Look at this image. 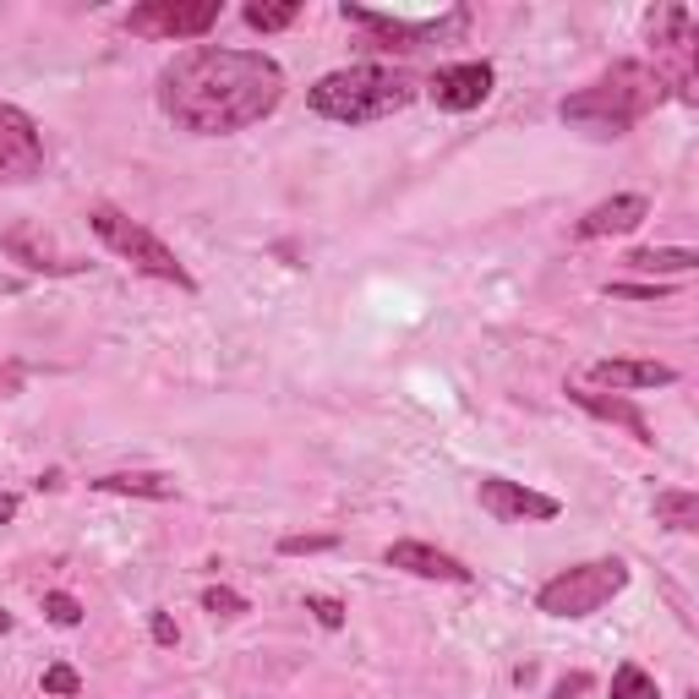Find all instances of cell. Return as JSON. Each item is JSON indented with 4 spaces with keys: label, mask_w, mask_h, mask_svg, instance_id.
<instances>
[{
    "label": "cell",
    "mask_w": 699,
    "mask_h": 699,
    "mask_svg": "<svg viewBox=\"0 0 699 699\" xmlns=\"http://www.w3.org/2000/svg\"><path fill=\"white\" fill-rule=\"evenodd\" d=\"M606 295H617V301H666V284L661 279H650V284H606Z\"/></svg>",
    "instance_id": "cell-26"
},
{
    "label": "cell",
    "mask_w": 699,
    "mask_h": 699,
    "mask_svg": "<svg viewBox=\"0 0 699 699\" xmlns=\"http://www.w3.org/2000/svg\"><path fill=\"white\" fill-rule=\"evenodd\" d=\"M7 519H17V498H12V492H0V525H7Z\"/></svg>",
    "instance_id": "cell-30"
},
{
    "label": "cell",
    "mask_w": 699,
    "mask_h": 699,
    "mask_svg": "<svg viewBox=\"0 0 699 699\" xmlns=\"http://www.w3.org/2000/svg\"><path fill=\"white\" fill-rule=\"evenodd\" d=\"M568 400H574L579 410L601 416V421H617L634 443H655V438H650V421H645V416H639V405H628L623 394H596V389H579V383H574V389H568Z\"/></svg>",
    "instance_id": "cell-14"
},
{
    "label": "cell",
    "mask_w": 699,
    "mask_h": 699,
    "mask_svg": "<svg viewBox=\"0 0 699 699\" xmlns=\"http://www.w3.org/2000/svg\"><path fill=\"white\" fill-rule=\"evenodd\" d=\"M148 634H154V645H175V639H181V634H175V617H170V612H154Z\"/></svg>",
    "instance_id": "cell-28"
},
{
    "label": "cell",
    "mask_w": 699,
    "mask_h": 699,
    "mask_svg": "<svg viewBox=\"0 0 699 699\" xmlns=\"http://www.w3.org/2000/svg\"><path fill=\"white\" fill-rule=\"evenodd\" d=\"M203 612H213V617H241V612H246V596H235V590H224V585H208V590H203Z\"/></svg>",
    "instance_id": "cell-22"
},
{
    "label": "cell",
    "mask_w": 699,
    "mask_h": 699,
    "mask_svg": "<svg viewBox=\"0 0 699 699\" xmlns=\"http://www.w3.org/2000/svg\"><path fill=\"white\" fill-rule=\"evenodd\" d=\"M661 94L666 88L645 61H617L612 72H601L596 83H585L579 94L563 99V121L590 137H623L661 105Z\"/></svg>",
    "instance_id": "cell-2"
},
{
    "label": "cell",
    "mask_w": 699,
    "mask_h": 699,
    "mask_svg": "<svg viewBox=\"0 0 699 699\" xmlns=\"http://www.w3.org/2000/svg\"><path fill=\"white\" fill-rule=\"evenodd\" d=\"M284 99V66L262 50L197 45L159 72V110L197 137H230L268 121Z\"/></svg>",
    "instance_id": "cell-1"
},
{
    "label": "cell",
    "mask_w": 699,
    "mask_h": 699,
    "mask_svg": "<svg viewBox=\"0 0 699 699\" xmlns=\"http://www.w3.org/2000/svg\"><path fill=\"white\" fill-rule=\"evenodd\" d=\"M487 94H492V66H487V61H459V66H443V72L432 77L438 110H454V115L481 110Z\"/></svg>",
    "instance_id": "cell-10"
},
{
    "label": "cell",
    "mask_w": 699,
    "mask_h": 699,
    "mask_svg": "<svg viewBox=\"0 0 699 699\" xmlns=\"http://www.w3.org/2000/svg\"><path fill=\"white\" fill-rule=\"evenodd\" d=\"M655 519L666 530H699V498L672 487V492H655Z\"/></svg>",
    "instance_id": "cell-18"
},
{
    "label": "cell",
    "mask_w": 699,
    "mask_h": 699,
    "mask_svg": "<svg viewBox=\"0 0 699 699\" xmlns=\"http://www.w3.org/2000/svg\"><path fill=\"white\" fill-rule=\"evenodd\" d=\"M623 262L639 268V273H650V279H661V273H688L699 262V252H688V246H639Z\"/></svg>",
    "instance_id": "cell-17"
},
{
    "label": "cell",
    "mask_w": 699,
    "mask_h": 699,
    "mask_svg": "<svg viewBox=\"0 0 699 699\" xmlns=\"http://www.w3.org/2000/svg\"><path fill=\"white\" fill-rule=\"evenodd\" d=\"M301 17V0H279V7H262V0H252L246 7V28H257V34H279V28H290Z\"/></svg>",
    "instance_id": "cell-20"
},
{
    "label": "cell",
    "mask_w": 699,
    "mask_h": 699,
    "mask_svg": "<svg viewBox=\"0 0 699 699\" xmlns=\"http://www.w3.org/2000/svg\"><path fill=\"white\" fill-rule=\"evenodd\" d=\"M306 612H311L322 628H344V601H333V596H306Z\"/></svg>",
    "instance_id": "cell-25"
},
{
    "label": "cell",
    "mask_w": 699,
    "mask_h": 699,
    "mask_svg": "<svg viewBox=\"0 0 699 699\" xmlns=\"http://www.w3.org/2000/svg\"><path fill=\"white\" fill-rule=\"evenodd\" d=\"M0 246H7V257L23 262L28 273H83V268H88L83 257H61V252L50 246V235H39L34 224L7 230V241H0Z\"/></svg>",
    "instance_id": "cell-11"
},
{
    "label": "cell",
    "mask_w": 699,
    "mask_h": 699,
    "mask_svg": "<svg viewBox=\"0 0 699 699\" xmlns=\"http://www.w3.org/2000/svg\"><path fill=\"white\" fill-rule=\"evenodd\" d=\"M481 508L503 525H519V519H557V498L547 492H530L519 481H503V476H487L481 481Z\"/></svg>",
    "instance_id": "cell-9"
},
{
    "label": "cell",
    "mask_w": 699,
    "mask_h": 699,
    "mask_svg": "<svg viewBox=\"0 0 699 699\" xmlns=\"http://www.w3.org/2000/svg\"><path fill=\"white\" fill-rule=\"evenodd\" d=\"M590 688V672H568V677H557V688H552V699H579Z\"/></svg>",
    "instance_id": "cell-27"
},
{
    "label": "cell",
    "mask_w": 699,
    "mask_h": 699,
    "mask_svg": "<svg viewBox=\"0 0 699 699\" xmlns=\"http://www.w3.org/2000/svg\"><path fill=\"white\" fill-rule=\"evenodd\" d=\"M333 547H339L333 536H284V541H279V552H284V557H306V552H333Z\"/></svg>",
    "instance_id": "cell-24"
},
{
    "label": "cell",
    "mask_w": 699,
    "mask_h": 699,
    "mask_svg": "<svg viewBox=\"0 0 699 699\" xmlns=\"http://www.w3.org/2000/svg\"><path fill=\"white\" fill-rule=\"evenodd\" d=\"M94 487L99 492H115V498H154V503H170L175 498V481L170 476H154V470H115V476H99Z\"/></svg>",
    "instance_id": "cell-16"
},
{
    "label": "cell",
    "mask_w": 699,
    "mask_h": 699,
    "mask_svg": "<svg viewBox=\"0 0 699 699\" xmlns=\"http://www.w3.org/2000/svg\"><path fill=\"white\" fill-rule=\"evenodd\" d=\"M219 0H148L126 17V34L137 39H203L219 23Z\"/></svg>",
    "instance_id": "cell-7"
},
{
    "label": "cell",
    "mask_w": 699,
    "mask_h": 699,
    "mask_svg": "<svg viewBox=\"0 0 699 699\" xmlns=\"http://www.w3.org/2000/svg\"><path fill=\"white\" fill-rule=\"evenodd\" d=\"M645 219H650V197H639V192H623V197H606V203H596V208L579 219V241L628 235V230H639Z\"/></svg>",
    "instance_id": "cell-12"
},
{
    "label": "cell",
    "mask_w": 699,
    "mask_h": 699,
    "mask_svg": "<svg viewBox=\"0 0 699 699\" xmlns=\"http://www.w3.org/2000/svg\"><path fill=\"white\" fill-rule=\"evenodd\" d=\"M389 568H405V574H421V579H449V585H470V568L459 563V557H449V552H438V547H427V541H394L389 552Z\"/></svg>",
    "instance_id": "cell-13"
},
{
    "label": "cell",
    "mask_w": 699,
    "mask_h": 699,
    "mask_svg": "<svg viewBox=\"0 0 699 699\" xmlns=\"http://www.w3.org/2000/svg\"><path fill=\"white\" fill-rule=\"evenodd\" d=\"M590 383H601V389H666V383H677V372L666 361H596Z\"/></svg>",
    "instance_id": "cell-15"
},
{
    "label": "cell",
    "mask_w": 699,
    "mask_h": 699,
    "mask_svg": "<svg viewBox=\"0 0 699 699\" xmlns=\"http://www.w3.org/2000/svg\"><path fill=\"white\" fill-rule=\"evenodd\" d=\"M650 39H655V77L661 88H677L694 99V12L688 7H661L650 12Z\"/></svg>",
    "instance_id": "cell-6"
},
{
    "label": "cell",
    "mask_w": 699,
    "mask_h": 699,
    "mask_svg": "<svg viewBox=\"0 0 699 699\" xmlns=\"http://www.w3.org/2000/svg\"><path fill=\"white\" fill-rule=\"evenodd\" d=\"M7 628H12V617H7V612H0V634H7Z\"/></svg>",
    "instance_id": "cell-31"
},
{
    "label": "cell",
    "mask_w": 699,
    "mask_h": 699,
    "mask_svg": "<svg viewBox=\"0 0 699 699\" xmlns=\"http://www.w3.org/2000/svg\"><path fill=\"white\" fill-rule=\"evenodd\" d=\"M45 617L61 623V628H77V623H83V601L66 596V590H50V596H45Z\"/></svg>",
    "instance_id": "cell-21"
},
{
    "label": "cell",
    "mask_w": 699,
    "mask_h": 699,
    "mask_svg": "<svg viewBox=\"0 0 699 699\" xmlns=\"http://www.w3.org/2000/svg\"><path fill=\"white\" fill-rule=\"evenodd\" d=\"M410 99H416V83L394 66H344V72L317 77L306 94V105L339 126H367V121L400 115Z\"/></svg>",
    "instance_id": "cell-3"
},
{
    "label": "cell",
    "mask_w": 699,
    "mask_h": 699,
    "mask_svg": "<svg viewBox=\"0 0 699 699\" xmlns=\"http://www.w3.org/2000/svg\"><path fill=\"white\" fill-rule=\"evenodd\" d=\"M45 694H61V699H77L83 694V677L66 666V661H56V666H45Z\"/></svg>",
    "instance_id": "cell-23"
},
{
    "label": "cell",
    "mask_w": 699,
    "mask_h": 699,
    "mask_svg": "<svg viewBox=\"0 0 699 699\" xmlns=\"http://www.w3.org/2000/svg\"><path fill=\"white\" fill-rule=\"evenodd\" d=\"M23 389V367H0V394H17Z\"/></svg>",
    "instance_id": "cell-29"
},
{
    "label": "cell",
    "mask_w": 699,
    "mask_h": 699,
    "mask_svg": "<svg viewBox=\"0 0 699 699\" xmlns=\"http://www.w3.org/2000/svg\"><path fill=\"white\" fill-rule=\"evenodd\" d=\"M612 699H661V688H655V677L639 661H623L612 672Z\"/></svg>",
    "instance_id": "cell-19"
},
{
    "label": "cell",
    "mask_w": 699,
    "mask_h": 699,
    "mask_svg": "<svg viewBox=\"0 0 699 699\" xmlns=\"http://www.w3.org/2000/svg\"><path fill=\"white\" fill-rule=\"evenodd\" d=\"M45 170V137L28 110L0 99V186H23Z\"/></svg>",
    "instance_id": "cell-8"
},
{
    "label": "cell",
    "mask_w": 699,
    "mask_h": 699,
    "mask_svg": "<svg viewBox=\"0 0 699 699\" xmlns=\"http://www.w3.org/2000/svg\"><path fill=\"white\" fill-rule=\"evenodd\" d=\"M88 224H94V235L110 246V252H121L137 273H148V279H164V284H175V290H197V279L186 273V262L148 230V224H137V219H126L121 208H110V203H99L94 213H88Z\"/></svg>",
    "instance_id": "cell-4"
},
{
    "label": "cell",
    "mask_w": 699,
    "mask_h": 699,
    "mask_svg": "<svg viewBox=\"0 0 699 699\" xmlns=\"http://www.w3.org/2000/svg\"><path fill=\"white\" fill-rule=\"evenodd\" d=\"M623 585H628V568H623L617 557H601V563H579V568L552 574V579L536 590V606H541L547 617H590V612H601Z\"/></svg>",
    "instance_id": "cell-5"
}]
</instances>
